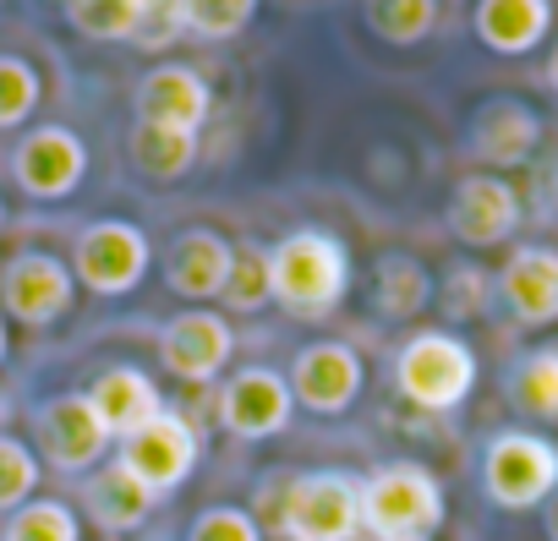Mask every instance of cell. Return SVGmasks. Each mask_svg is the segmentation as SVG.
I'll return each instance as SVG.
<instances>
[{
  "label": "cell",
  "instance_id": "1",
  "mask_svg": "<svg viewBox=\"0 0 558 541\" xmlns=\"http://www.w3.org/2000/svg\"><path fill=\"white\" fill-rule=\"evenodd\" d=\"M268 274H274V302L291 318H329L351 296V246L335 230H291L268 246Z\"/></svg>",
  "mask_w": 558,
  "mask_h": 541
},
{
  "label": "cell",
  "instance_id": "2",
  "mask_svg": "<svg viewBox=\"0 0 558 541\" xmlns=\"http://www.w3.org/2000/svg\"><path fill=\"white\" fill-rule=\"evenodd\" d=\"M444 487L416 459H389L362 476V530L373 541H433L444 530Z\"/></svg>",
  "mask_w": 558,
  "mask_h": 541
},
{
  "label": "cell",
  "instance_id": "3",
  "mask_svg": "<svg viewBox=\"0 0 558 541\" xmlns=\"http://www.w3.org/2000/svg\"><path fill=\"white\" fill-rule=\"evenodd\" d=\"M395 389L416 410H460L476 389V351L449 329H422L395 351Z\"/></svg>",
  "mask_w": 558,
  "mask_h": 541
},
{
  "label": "cell",
  "instance_id": "4",
  "mask_svg": "<svg viewBox=\"0 0 558 541\" xmlns=\"http://www.w3.org/2000/svg\"><path fill=\"white\" fill-rule=\"evenodd\" d=\"M274 536L291 541H356L362 536V476L351 470H296L286 481Z\"/></svg>",
  "mask_w": 558,
  "mask_h": 541
},
{
  "label": "cell",
  "instance_id": "5",
  "mask_svg": "<svg viewBox=\"0 0 558 541\" xmlns=\"http://www.w3.org/2000/svg\"><path fill=\"white\" fill-rule=\"evenodd\" d=\"M482 492L509 514L542 508L558 492V448L542 432H525V427L493 432L487 448H482Z\"/></svg>",
  "mask_w": 558,
  "mask_h": 541
},
{
  "label": "cell",
  "instance_id": "6",
  "mask_svg": "<svg viewBox=\"0 0 558 541\" xmlns=\"http://www.w3.org/2000/svg\"><path fill=\"white\" fill-rule=\"evenodd\" d=\"M154 268V246L132 219H94L72 241V274L94 296H132Z\"/></svg>",
  "mask_w": 558,
  "mask_h": 541
},
{
  "label": "cell",
  "instance_id": "7",
  "mask_svg": "<svg viewBox=\"0 0 558 541\" xmlns=\"http://www.w3.org/2000/svg\"><path fill=\"white\" fill-rule=\"evenodd\" d=\"M77 302V274L72 262H61L56 251H17L7 268H0V312L17 318L23 329H50L72 312Z\"/></svg>",
  "mask_w": 558,
  "mask_h": 541
},
{
  "label": "cell",
  "instance_id": "8",
  "mask_svg": "<svg viewBox=\"0 0 558 541\" xmlns=\"http://www.w3.org/2000/svg\"><path fill=\"white\" fill-rule=\"evenodd\" d=\"M116 448H121L116 459H121L154 497L175 492V487L197 470V454H203L197 427H192L181 410H159L154 421H143V427H137L132 438H121Z\"/></svg>",
  "mask_w": 558,
  "mask_h": 541
},
{
  "label": "cell",
  "instance_id": "9",
  "mask_svg": "<svg viewBox=\"0 0 558 541\" xmlns=\"http://www.w3.org/2000/svg\"><path fill=\"white\" fill-rule=\"evenodd\" d=\"M291 416H296V394L286 372H274V367H241L219 389V427L241 443L279 438L291 427Z\"/></svg>",
  "mask_w": 558,
  "mask_h": 541
},
{
  "label": "cell",
  "instance_id": "10",
  "mask_svg": "<svg viewBox=\"0 0 558 541\" xmlns=\"http://www.w3.org/2000/svg\"><path fill=\"white\" fill-rule=\"evenodd\" d=\"M88 175V143L72 126H34L17 148H12V181L34 197V202H61L83 186Z\"/></svg>",
  "mask_w": 558,
  "mask_h": 541
},
{
  "label": "cell",
  "instance_id": "11",
  "mask_svg": "<svg viewBox=\"0 0 558 541\" xmlns=\"http://www.w3.org/2000/svg\"><path fill=\"white\" fill-rule=\"evenodd\" d=\"M520 192L504 181V175H487V170H471L454 192H449V208H444V224L460 246L471 251H487V246H504L514 230H520Z\"/></svg>",
  "mask_w": 558,
  "mask_h": 541
},
{
  "label": "cell",
  "instance_id": "12",
  "mask_svg": "<svg viewBox=\"0 0 558 541\" xmlns=\"http://www.w3.org/2000/svg\"><path fill=\"white\" fill-rule=\"evenodd\" d=\"M34 432H39L45 459H50L56 470H66V476L99 470L105 454H110V443H116V438L105 432L99 410L88 405V394H56V399H45L39 416H34Z\"/></svg>",
  "mask_w": 558,
  "mask_h": 541
},
{
  "label": "cell",
  "instance_id": "13",
  "mask_svg": "<svg viewBox=\"0 0 558 541\" xmlns=\"http://www.w3.org/2000/svg\"><path fill=\"white\" fill-rule=\"evenodd\" d=\"M286 383H291V394H296L302 410H313V416H345L356 405L362 383H367V367H362V356L351 345L318 340V345H302L296 351Z\"/></svg>",
  "mask_w": 558,
  "mask_h": 541
},
{
  "label": "cell",
  "instance_id": "14",
  "mask_svg": "<svg viewBox=\"0 0 558 541\" xmlns=\"http://www.w3.org/2000/svg\"><path fill=\"white\" fill-rule=\"evenodd\" d=\"M536 143H542V115H536L525 99H509V94L476 104L471 121H465V148H471V159H476L487 175L520 170V164L536 153Z\"/></svg>",
  "mask_w": 558,
  "mask_h": 541
},
{
  "label": "cell",
  "instance_id": "15",
  "mask_svg": "<svg viewBox=\"0 0 558 541\" xmlns=\"http://www.w3.org/2000/svg\"><path fill=\"white\" fill-rule=\"evenodd\" d=\"M235 356V329L219 318V312H175L165 329H159V367L175 378V383H214Z\"/></svg>",
  "mask_w": 558,
  "mask_h": 541
},
{
  "label": "cell",
  "instance_id": "16",
  "mask_svg": "<svg viewBox=\"0 0 558 541\" xmlns=\"http://www.w3.org/2000/svg\"><path fill=\"white\" fill-rule=\"evenodd\" d=\"M498 302L520 329H547L558 323V246L531 241L514 246L509 262L498 268Z\"/></svg>",
  "mask_w": 558,
  "mask_h": 541
},
{
  "label": "cell",
  "instance_id": "17",
  "mask_svg": "<svg viewBox=\"0 0 558 541\" xmlns=\"http://www.w3.org/2000/svg\"><path fill=\"white\" fill-rule=\"evenodd\" d=\"M132 115L148 121V126L203 132V121L214 115V94H208V83H203L192 66L165 61V66H154V72L137 83V94H132Z\"/></svg>",
  "mask_w": 558,
  "mask_h": 541
},
{
  "label": "cell",
  "instance_id": "18",
  "mask_svg": "<svg viewBox=\"0 0 558 541\" xmlns=\"http://www.w3.org/2000/svg\"><path fill=\"white\" fill-rule=\"evenodd\" d=\"M230 262H235V241H225L219 230H181L165 246V285L181 302H219L225 280H230Z\"/></svg>",
  "mask_w": 558,
  "mask_h": 541
},
{
  "label": "cell",
  "instance_id": "19",
  "mask_svg": "<svg viewBox=\"0 0 558 541\" xmlns=\"http://www.w3.org/2000/svg\"><path fill=\"white\" fill-rule=\"evenodd\" d=\"M88 405L99 410V421H105V432L121 443V438H132L143 421H154L159 410H165V399H159V389H154V378L148 372H137V367H105L88 389Z\"/></svg>",
  "mask_w": 558,
  "mask_h": 541
},
{
  "label": "cell",
  "instance_id": "20",
  "mask_svg": "<svg viewBox=\"0 0 558 541\" xmlns=\"http://www.w3.org/2000/svg\"><path fill=\"white\" fill-rule=\"evenodd\" d=\"M471 28L493 56H531L553 34V0H476Z\"/></svg>",
  "mask_w": 558,
  "mask_h": 541
},
{
  "label": "cell",
  "instance_id": "21",
  "mask_svg": "<svg viewBox=\"0 0 558 541\" xmlns=\"http://www.w3.org/2000/svg\"><path fill=\"white\" fill-rule=\"evenodd\" d=\"M433 296H438V285H433V274H427L422 257H411V251H384V257L373 262V312H378L384 323H411V318H422V312L433 307Z\"/></svg>",
  "mask_w": 558,
  "mask_h": 541
},
{
  "label": "cell",
  "instance_id": "22",
  "mask_svg": "<svg viewBox=\"0 0 558 541\" xmlns=\"http://www.w3.org/2000/svg\"><path fill=\"white\" fill-rule=\"evenodd\" d=\"M83 497H88V519L99 525V530H110V536H121V530H137L154 508H159V497L121 465V459H110V465H99L94 476H88V487H83Z\"/></svg>",
  "mask_w": 558,
  "mask_h": 541
},
{
  "label": "cell",
  "instance_id": "23",
  "mask_svg": "<svg viewBox=\"0 0 558 541\" xmlns=\"http://www.w3.org/2000/svg\"><path fill=\"white\" fill-rule=\"evenodd\" d=\"M126 159H132V170H137L143 181L175 186V181L192 175V164H197V132L132 121V132H126Z\"/></svg>",
  "mask_w": 558,
  "mask_h": 541
},
{
  "label": "cell",
  "instance_id": "24",
  "mask_svg": "<svg viewBox=\"0 0 558 541\" xmlns=\"http://www.w3.org/2000/svg\"><path fill=\"white\" fill-rule=\"evenodd\" d=\"M504 394H509V405H514L520 416H531V421H558V340L525 351V356L509 367Z\"/></svg>",
  "mask_w": 558,
  "mask_h": 541
},
{
  "label": "cell",
  "instance_id": "25",
  "mask_svg": "<svg viewBox=\"0 0 558 541\" xmlns=\"http://www.w3.org/2000/svg\"><path fill=\"white\" fill-rule=\"evenodd\" d=\"M362 17H367L373 39H384L395 50H416L438 28V0H362Z\"/></svg>",
  "mask_w": 558,
  "mask_h": 541
},
{
  "label": "cell",
  "instance_id": "26",
  "mask_svg": "<svg viewBox=\"0 0 558 541\" xmlns=\"http://www.w3.org/2000/svg\"><path fill=\"white\" fill-rule=\"evenodd\" d=\"M493 296H498V280L487 274L482 262H449L444 280H438V312H444L449 323H476V318H487Z\"/></svg>",
  "mask_w": 558,
  "mask_h": 541
},
{
  "label": "cell",
  "instance_id": "27",
  "mask_svg": "<svg viewBox=\"0 0 558 541\" xmlns=\"http://www.w3.org/2000/svg\"><path fill=\"white\" fill-rule=\"evenodd\" d=\"M274 302V274H268V246L257 241H235V262H230V280L219 307L225 312H263Z\"/></svg>",
  "mask_w": 558,
  "mask_h": 541
},
{
  "label": "cell",
  "instance_id": "28",
  "mask_svg": "<svg viewBox=\"0 0 558 541\" xmlns=\"http://www.w3.org/2000/svg\"><path fill=\"white\" fill-rule=\"evenodd\" d=\"M66 23L94 45H132L143 0H66Z\"/></svg>",
  "mask_w": 558,
  "mask_h": 541
},
{
  "label": "cell",
  "instance_id": "29",
  "mask_svg": "<svg viewBox=\"0 0 558 541\" xmlns=\"http://www.w3.org/2000/svg\"><path fill=\"white\" fill-rule=\"evenodd\" d=\"M0 541H83V519H77V508L61 503V497H34V503H23V508L7 519Z\"/></svg>",
  "mask_w": 558,
  "mask_h": 541
},
{
  "label": "cell",
  "instance_id": "30",
  "mask_svg": "<svg viewBox=\"0 0 558 541\" xmlns=\"http://www.w3.org/2000/svg\"><path fill=\"white\" fill-rule=\"evenodd\" d=\"M39 99H45L39 66L23 61V56H0V132L28 126L34 110H39Z\"/></svg>",
  "mask_w": 558,
  "mask_h": 541
},
{
  "label": "cell",
  "instance_id": "31",
  "mask_svg": "<svg viewBox=\"0 0 558 541\" xmlns=\"http://www.w3.org/2000/svg\"><path fill=\"white\" fill-rule=\"evenodd\" d=\"M257 12V0H181V23L197 39H235Z\"/></svg>",
  "mask_w": 558,
  "mask_h": 541
},
{
  "label": "cell",
  "instance_id": "32",
  "mask_svg": "<svg viewBox=\"0 0 558 541\" xmlns=\"http://www.w3.org/2000/svg\"><path fill=\"white\" fill-rule=\"evenodd\" d=\"M39 487V454L17 438H0V514H17L23 503H34Z\"/></svg>",
  "mask_w": 558,
  "mask_h": 541
},
{
  "label": "cell",
  "instance_id": "33",
  "mask_svg": "<svg viewBox=\"0 0 558 541\" xmlns=\"http://www.w3.org/2000/svg\"><path fill=\"white\" fill-rule=\"evenodd\" d=\"M186 541H263V525L252 519V508L235 503H214L186 525Z\"/></svg>",
  "mask_w": 558,
  "mask_h": 541
},
{
  "label": "cell",
  "instance_id": "34",
  "mask_svg": "<svg viewBox=\"0 0 558 541\" xmlns=\"http://www.w3.org/2000/svg\"><path fill=\"white\" fill-rule=\"evenodd\" d=\"M181 34H186L181 0H143V23H137V34H132V50L159 56V50H170Z\"/></svg>",
  "mask_w": 558,
  "mask_h": 541
},
{
  "label": "cell",
  "instance_id": "35",
  "mask_svg": "<svg viewBox=\"0 0 558 541\" xmlns=\"http://www.w3.org/2000/svg\"><path fill=\"white\" fill-rule=\"evenodd\" d=\"M542 508H547V514H542V530H547V541H558V492H553Z\"/></svg>",
  "mask_w": 558,
  "mask_h": 541
},
{
  "label": "cell",
  "instance_id": "36",
  "mask_svg": "<svg viewBox=\"0 0 558 541\" xmlns=\"http://www.w3.org/2000/svg\"><path fill=\"white\" fill-rule=\"evenodd\" d=\"M547 88L558 94V45H553V56H547Z\"/></svg>",
  "mask_w": 558,
  "mask_h": 541
},
{
  "label": "cell",
  "instance_id": "37",
  "mask_svg": "<svg viewBox=\"0 0 558 541\" xmlns=\"http://www.w3.org/2000/svg\"><path fill=\"white\" fill-rule=\"evenodd\" d=\"M0 361H7V318H0Z\"/></svg>",
  "mask_w": 558,
  "mask_h": 541
},
{
  "label": "cell",
  "instance_id": "38",
  "mask_svg": "<svg viewBox=\"0 0 558 541\" xmlns=\"http://www.w3.org/2000/svg\"><path fill=\"white\" fill-rule=\"evenodd\" d=\"M0 421H7V399H0Z\"/></svg>",
  "mask_w": 558,
  "mask_h": 541
},
{
  "label": "cell",
  "instance_id": "39",
  "mask_svg": "<svg viewBox=\"0 0 558 541\" xmlns=\"http://www.w3.org/2000/svg\"><path fill=\"white\" fill-rule=\"evenodd\" d=\"M268 541H291V536H268Z\"/></svg>",
  "mask_w": 558,
  "mask_h": 541
},
{
  "label": "cell",
  "instance_id": "40",
  "mask_svg": "<svg viewBox=\"0 0 558 541\" xmlns=\"http://www.w3.org/2000/svg\"><path fill=\"white\" fill-rule=\"evenodd\" d=\"M0 224H7V208H0Z\"/></svg>",
  "mask_w": 558,
  "mask_h": 541
},
{
  "label": "cell",
  "instance_id": "41",
  "mask_svg": "<svg viewBox=\"0 0 558 541\" xmlns=\"http://www.w3.org/2000/svg\"><path fill=\"white\" fill-rule=\"evenodd\" d=\"M454 7H460V0H454Z\"/></svg>",
  "mask_w": 558,
  "mask_h": 541
}]
</instances>
